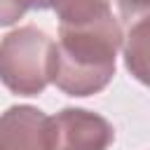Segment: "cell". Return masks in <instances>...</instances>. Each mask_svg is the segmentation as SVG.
Returning <instances> with one entry per match:
<instances>
[{
    "instance_id": "obj_8",
    "label": "cell",
    "mask_w": 150,
    "mask_h": 150,
    "mask_svg": "<svg viewBox=\"0 0 150 150\" xmlns=\"http://www.w3.org/2000/svg\"><path fill=\"white\" fill-rule=\"evenodd\" d=\"M26 14L21 0H0V26H12Z\"/></svg>"
},
{
    "instance_id": "obj_2",
    "label": "cell",
    "mask_w": 150,
    "mask_h": 150,
    "mask_svg": "<svg viewBox=\"0 0 150 150\" xmlns=\"http://www.w3.org/2000/svg\"><path fill=\"white\" fill-rule=\"evenodd\" d=\"M54 40L38 26H21L0 40V82L19 96H38L52 77Z\"/></svg>"
},
{
    "instance_id": "obj_3",
    "label": "cell",
    "mask_w": 150,
    "mask_h": 150,
    "mask_svg": "<svg viewBox=\"0 0 150 150\" xmlns=\"http://www.w3.org/2000/svg\"><path fill=\"white\" fill-rule=\"evenodd\" d=\"M112 141V124L94 110L63 108L49 117V150H108Z\"/></svg>"
},
{
    "instance_id": "obj_1",
    "label": "cell",
    "mask_w": 150,
    "mask_h": 150,
    "mask_svg": "<svg viewBox=\"0 0 150 150\" xmlns=\"http://www.w3.org/2000/svg\"><path fill=\"white\" fill-rule=\"evenodd\" d=\"M122 40L120 21L112 14L91 23L59 26L49 84L68 96H91L103 91L115 75V59Z\"/></svg>"
},
{
    "instance_id": "obj_5",
    "label": "cell",
    "mask_w": 150,
    "mask_h": 150,
    "mask_svg": "<svg viewBox=\"0 0 150 150\" xmlns=\"http://www.w3.org/2000/svg\"><path fill=\"white\" fill-rule=\"evenodd\" d=\"M49 9L56 12L59 26H80L110 16V0H49Z\"/></svg>"
},
{
    "instance_id": "obj_6",
    "label": "cell",
    "mask_w": 150,
    "mask_h": 150,
    "mask_svg": "<svg viewBox=\"0 0 150 150\" xmlns=\"http://www.w3.org/2000/svg\"><path fill=\"white\" fill-rule=\"evenodd\" d=\"M124 47V63L136 75L138 82H148V16H141L129 26L127 40H122Z\"/></svg>"
},
{
    "instance_id": "obj_4",
    "label": "cell",
    "mask_w": 150,
    "mask_h": 150,
    "mask_svg": "<svg viewBox=\"0 0 150 150\" xmlns=\"http://www.w3.org/2000/svg\"><path fill=\"white\" fill-rule=\"evenodd\" d=\"M0 150H49V115L35 105H12L0 115Z\"/></svg>"
},
{
    "instance_id": "obj_7",
    "label": "cell",
    "mask_w": 150,
    "mask_h": 150,
    "mask_svg": "<svg viewBox=\"0 0 150 150\" xmlns=\"http://www.w3.org/2000/svg\"><path fill=\"white\" fill-rule=\"evenodd\" d=\"M117 7H120L122 19H127L129 23H134L141 16H148L150 0H117Z\"/></svg>"
}]
</instances>
